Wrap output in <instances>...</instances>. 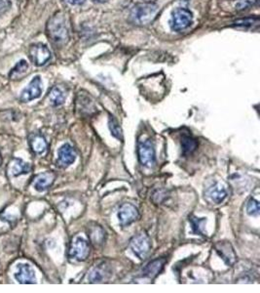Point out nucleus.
<instances>
[{
	"mask_svg": "<svg viewBox=\"0 0 260 293\" xmlns=\"http://www.w3.org/2000/svg\"><path fill=\"white\" fill-rule=\"evenodd\" d=\"M47 32L51 41L57 45H63L69 41V27L63 14L59 13L50 19L47 24Z\"/></svg>",
	"mask_w": 260,
	"mask_h": 293,
	"instance_id": "nucleus-1",
	"label": "nucleus"
},
{
	"mask_svg": "<svg viewBox=\"0 0 260 293\" xmlns=\"http://www.w3.org/2000/svg\"><path fill=\"white\" fill-rule=\"evenodd\" d=\"M158 6L153 2H142L136 4L131 12L133 21L138 24H148L157 12Z\"/></svg>",
	"mask_w": 260,
	"mask_h": 293,
	"instance_id": "nucleus-2",
	"label": "nucleus"
},
{
	"mask_svg": "<svg viewBox=\"0 0 260 293\" xmlns=\"http://www.w3.org/2000/svg\"><path fill=\"white\" fill-rule=\"evenodd\" d=\"M193 22L192 13L188 9L178 8L173 11L171 19V28L174 31H181L186 29Z\"/></svg>",
	"mask_w": 260,
	"mask_h": 293,
	"instance_id": "nucleus-3",
	"label": "nucleus"
},
{
	"mask_svg": "<svg viewBox=\"0 0 260 293\" xmlns=\"http://www.w3.org/2000/svg\"><path fill=\"white\" fill-rule=\"evenodd\" d=\"M89 252V244L84 238L80 236L73 238L69 251V256L71 259H74L76 261H84L88 257Z\"/></svg>",
	"mask_w": 260,
	"mask_h": 293,
	"instance_id": "nucleus-4",
	"label": "nucleus"
},
{
	"mask_svg": "<svg viewBox=\"0 0 260 293\" xmlns=\"http://www.w3.org/2000/svg\"><path fill=\"white\" fill-rule=\"evenodd\" d=\"M138 154L140 161L143 166L151 168L156 162L155 148L151 140L141 142L138 146Z\"/></svg>",
	"mask_w": 260,
	"mask_h": 293,
	"instance_id": "nucleus-5",
	"label": "nucleus"
},
{
	"mask_svg": "<svg viewBox=\"0 0 260 293\" xmlns=\"http://www.w3.org/2000/svg\"><path fill=\"white\" fill-rule=\"evenodd\" d=\"M131 249L133 250V252L141 259V260H144L150 250H151V242H150V239L149 237L142 233V234H139L138 236L134 237L133 240L131 241Z\"/></svg>",
	"mask_w": 260,
	"mask_h": 293,
	"instance_id": "nucleus-6",
	"label": "nucleus"
},
{
	"mask_svg": "<svg viewBox=\"0 0 260 293\" xmlns=\"http://www.w3.org/2000/svg\"><path fill=\"white\" fill-rule=\"evenodd\" d=\"M42 80L39 75L33 77V79L28 83V85L24 88L21 93L20 100L23 103H28L37 98L40 97L42 94Z\"/></svg>",
	"mask_w": 260,
	"mask_h": 293,
	"instance_id": "nucleus-7",
	"label": "nucleus"
},
{
	"mask_svg": "<svg viewBox=\"0 0 260 293\" xmlns=\"http://www.w3.org/2000/svg\"><path fill=\"white\" fill-rule=\"evenodd\" d=\"M15 280L19 284L23 285H31L36 284V276L32 267L26 263H20L16 267V272L14 274Z\"/></svg>",
	"mask_w": 260,
	"mask_h": 293,
	"instance_id": "nucleus-8",
	"label": "nucleus"
},
{
	"mask_svg": "<svg viewBox=\"0 0 260 293\" xmlns=\"http://www.w3.org/2000/svg\"><path fill=\"white\" fill-rule=\"evenodd\" d=\"M29 56L35 66H44L51 59V52L46 45L37 43L33 44L29 49Z\"/></svg>",
	"mask_w": 260,
	"mask_h": 293,
	"instance_id": "nucleus-9",
	"label": "nucleus"
},
{
	"mask_svg": "<svg viewBox=\"0 0 260 293\" xmlns=\"http://www.w3.org/2000/svg\"><path fill=\"white\" fill-rule=\"evenodd\" d=\"M139 218L138 208L131 203H124L118 211V219L121 226L127 227Z\"/></svg>",
	"mask_w": 260,
	"mask_h": 293,
	"instance_id": "nucleus-10",
	"label": "nucleus"
},
{
	"mask_svg": "<svg viewBox=\"0 0 260 293\" xmlns=\"http://www.w3.org/2000/svg\"><path fill=\"white\" fill-rule=\"evenodd\" d=\"M214 248L226 265L233 266L236 263V253L228 242H219L214 245Z\"/></svg>",
	"mask_w": 260,
	"mask_h": 293,
	"instance_id": "nucleus-11",
	"label": "nucleus"
},
{
	"mask_svg": "<svg viewBox=\"0 0 260 293\" xmlns=\"http://www.w3.org/2000/svg\"><path fill=\"white\" fill-rule=\"evenodd\" d=\"M205 196L211 203L219 204L227 197V191L221 183L216 182L206 190Z\"/></svg>",
	"mask_w": 260,
	"mask_h": 293,
	"instance_id": "nucleus-12",
	"label": "nucleus"
},
{
	"mask_svg": "<svg viewBox=\"0 0 260 293\" xmlns=\"http://www.w3.org/2000/svg\"><path fill=\"white\" fill-rule=\"evenodd\" d=\"M30 171H31L30 164L25 162L24 159L19 158V157L13 158L7 166V175L11 178H15V177H19L21 175L27 174Z\"/></svg>",
	"mask_w": 260,
	"mask_h": 293,
	"instance_id": "nucleus-13",
	"label": "nucleus"
},
{
	"mask_svg": "<svg viewBox=\"0 0 260 293\" xmlns=\"http://www.w3.org/2000/svg\"><path fill=\"white\" fill-rule=\"evenodd\" d=\"M76 160V151L70 144H65L58 150V164L61 167H69Z\"/></svg>",
	"mask_w": 260,
	"mask_h": 293,
	"instance_id": "nucleus-14",
	"label": "nucleus"
},
{
	"mask_svg": "<svg viewBox=\"0 0 260 293\" xmlns=\"http://www.w3.org/2000/svg\"><path fill=\"white\" fill-rule=\"evenodd\" d=\"M55 174L53 172H43L35 176L32 181V187L37 192H44L48 190L55 182Z\"/></svg>",
	"mask_w": 260,
	"mask_h": 293,
	"instance_id": "nucleus-15",
	"label": "nucleus"
},
{
	"mask_svg": "<svg viewBox=\"0 0 260 293\" xmlns=\"http://www.w3.org/2000/svg\"><path fill=\"white\" fill-rule=\"evenodd\" d=\"M165 263L166 260L163 258L153 260L142 270V277L147 279H154L162 271V269L164 268Z\"/></svg>",
	"mask_w": 260,
	"mask_h": 293,
	"instance_id": "nucleus-16",
	"label": "nucleus"
},
{
	"mask_svg": "<svg viewBox=\"0 0 260 293\" xmlns=\"http://www.w3.org/2000/svg\"><path fill=\"white\" fill-rule=\"evenodd\" d=\"M88 236L91 243L95 246L102 245L105 241V232L104 230L96 224L90 225L88 227Z\"/></svg>",
	"mask_w": 260,
	"mask_h": 293,
	"instance_id": "nucleus-17",
	"label": "nucleus"
},
{
	"mask_svg": "<svg viewBox=\"0 0 260 293\" xmlns=\"http://www.w3.org/2000/svg\"><path fill=\"white\" fill-rule=\"evenodd\" d=\"M29 146L31 150L36 154H43L47 150V142L39 133L31 135L29 139Z\"/></svg>",
	"mask_w": 260,
	"mask_h": 293,
	"instance_id": "nucleus-18",
	"label": "nucleus"
},
{
	"mask_svg": "<svg viewBox=\"0 0 260 293\" xmlns=\"http://www.w3.org/2000/svg\"><path fill=\"white\" fill-rule=\"evenodd\" d=\"M66 98H67L66 92L60 86L53 87L49 93V101L51 105L54 107L62 106L65 103Z\"/></svg>",
	"mask_w": 260,
	"mask_h": 293,
	"instance_id": "nucleus-19",
	"label": "nucleus"
},
{
	"mask_svg": "<svg viewBox=\"0 0 260 293\" xmlns=\"http://www.w3.org/2000/svg\"><path fill=\"white\" fill-rule=\"evenodd\" d=\"M198 146V143L195 139H193L192 137L189 136H184L181 139V148L184 154H188V153H192Z\"/></svg>",
	"mask_w": 260,
	"mask_h": 293,
	"instance_id": "nucleus-20",
	"label": "nucleus"
},
{
	"mask_svg": "<svg viewBox=\"0 0 260 293\" xmlns=\"http://www.w3.org/2000/svg\"><path fill=\"white\" fill-rule=\"evenodd\" d=\"M191 226H192V230L196 235H200V236H204V225L207 222V220L205 218H197L194 216H191L189 218Z\"/></svg>",
	"mask_w": 260,
	"mask_h": 293,
	"instance_id": "nucleus-21",
	"label": "nucleus"
},
{
	"mask_svg": "<svg viewBox=\"0 0 260 293\" xmlns=\"http://www.w3.org/2000/svg\"><path fill=\"white\" fill-rule=\"evenodd\" d=\"M28 69V65L26 63L25 60H21L19 63H17V65L12 69V71L9 73V77L14 79L19 77V75L23 74V73L26 72V70Z\"/></svg>",
	"mask_w": 260,
	"mask_h": 293,
	"instance_id": "nucleus-22",
	"label": "nucleus"
},
{
	"mask_svg": "<svg viewBox=\"0 0 260 293\" xmlns=\"http://www.w3.org/2000/svg\"><path fill=\"white\" fill-rule=\"evenodd\" d=\"M105 273H106V270L104 269V267H95L90 273L89 280L92 283H100L101 281L105 279V276H106Z\"/></svg>",
	"mask_w": 260,
	"mask_h": 293,
	"instance_id": "nucleus-23",
	"label": "nucleus"
},
{
	"mask_svg": "<svg viewBox=\"0 0 260 293\" xmlns=\"http://www.w3.org/2000/svg\"><path fill=\"white\" fill-rule=\"evenodd\" d=\"M247 212L251 216H259L260 212L259 200L256 198H251L247 204Z\"/></svg>",
	"mask_w": 260,
	"mask_h": 293,
	"instance_id": "nucleus-24",
	"label": "nucleus"
},
{
	"mask_svg": "<svg viewBox=\"0 0 260 293\" xmlns=\"http://www.w3.org/2000/svg\"><path fill=\"white\" fill-rule=\"evenodd\" d=\"M108 126H109V129H110L112 136H114L117 139H122V130H121L118 123L114 119H112V118L109 119Z\"/></svg>",
	"mask_w": 260,
	"mask_h": 293,
	"instance_id": "nucleus-25",
	"label": "nucleus"
},
{
	"mask_svg": "<svg viewBox=\"0 0 260 293\" xmlns=\"http://www.w3.org/2000/svg\"><path fill=\"white\" fill-rule=\"evenodd\" d=\"M260 22V18L256 17V18H246V19H242V20H238L234 25L237 26H252L254 24H259Z\"/></svg>",
	"mask_w": 260,
	"mask_h": 293,
	"instance_id": "nucleus-26",
	"label": "nucleus"
},
{
	"mask_svg": "<svg viewBox=\"0 0 260 293\" xmlns=\"http://www.w3.org/2000/svg\"><path fill=\"white\" fill-rule=\"evenodd\" d=\"M257 0H245V1H240L236 5V8L238 10H244L254 4V2Z\"/></svg>",
	"mask_w": 260,
	"mask_h": 293,
	"instance_id": "nucleus-27",
	"label": "nucleus"
},
{
	"mask_svg": "<svg viewBox=\"0 0 260 293\" xmlns=\"http://www.w3.org/2000/svg\"><path fill=\"white\" fill-rule=\"evenodd\" d=\"M66 1L71 5H80V4L84 3L85 0H66Z\"/></svg>",
	"mask_w": 260,
	"mask_h": 293,
	"instance_id": "nucleus-28",
	"label": "nucleus"
},
{
	"mask_svg": "<svg viewBox=\"0 0 260 293\" xmlns=\"http://www.w3.org/2000/svg\"><path fill=\"white\" fill-rule=\"evenodd\" d=\"M95 1H97V2H105V1H107V0H95Z\"/></svg>",
	"mask_w": 260,
	"mask_h": 293,
	"instance_id": "nucleus-29",
	"label": "nucleus"
},
{
	"mask_svg": "<svg viewBox=\"0 0 260 293\" xmlns=\"http://www.w3.org/2000/svg\"><path fill=\"white\" fill-rule=\"evenodd\" d=\"M1 161H2V160H1V155H0V165H1Z\"/></svg>",
	"mask_w": 260,
	"mask_h": 293,
	"instance_id": "nucleus-30",
	"label": "nucleus"
}]
</instances>
